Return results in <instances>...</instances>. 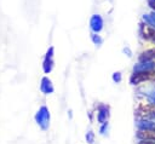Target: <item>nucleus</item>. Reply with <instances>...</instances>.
<instances>
[{"mask_svg": "<svg viewBox=\"0 0 155 144\" xmlns=\"http://www.w3.org/2000/svg\"><path fill=\"white\" fill-rule=\"evenodd\" d=\"M35 120L36 122L41 126L42 129H46L48 127V120H50V114H48V110L46 106H41L40 110L38 111L36 116H35Z\"/></svg>", "mask_w": 155, "mask_h": 144, "instance_id": "f257e3e1", "label": "nucleus"}, {"mask_svg": "<svg viewBox=\"0 0 155 144\" xmlns=\"http://www.w3.org/2000/svg\"><path fill=\"white\" fill-rule=\"evenodd\" d=\"M90 24H91L92 30H94V31H99L103 28V21H102V18L98 15L92 16V18L90 21Z\"/></svg>", "mask_w": 155, "mask_h": 144, "instance_id": "f03ea898", "label": "nucleus"}, {"mask_svg": "<svg viewBox=\"0 0 155 144\" xmlns=\"http://www.w3.org/2000/svg\"><path fill=\"white\" fill-rule=\"evenodd\" d=\"M52 52H53V48L51 47V48L48 50L46 57H45V61H44V70H45V73H48V71H51V69H52V65H53Z\"/></svg>", "mask_w": 155, "mask_h": 144, "instance_id": "7ed1b4c3", "label": "nucleus"}, {"mask_svg": "<svg viewBox=\"0 0 155 144\" xmlns=\"http://www.w3.org/2000/svg\"><path fill=\"white\" fill-rule=\"evenodd\" d=\"M149 77V73L148 71H137L136 74H133V76L131 77V82L133 83V85H136V83H139L140 81H143V80H147Z\"/></svg>", "mask_w": 155, "mask_h": 144, "instance_id": "20e7f679", "label": "nucleus"}, {"mask_svg": "<svg viewBox=\"0 0 155 144\" xmlns=\"http://www.w3.org/2000/svg\"><path fill=\"white\" fill-rule=\"evenodd\" d=\"M40 88H41V91H42L44 93H46V94H48V93H51V92L53 91L52 83H51V81H50L47 77H44V79L41 80V86H40Z\"/></svg>", "mask_w": 155, "mask_h": 144, "instance_id": "39448f33", "label": "nucleus"}, {"mask_svg": "<svg viewBox=\"0 0 155 144\" xmlns=\"http://www.w3.org/2000/svg\"><path fill=\"white\" fill-rule=\"evenodd\" d=\"M143 30H144V38L155 44V29L149 28V27H144Z\"/></svg>", "mask_w": 155, "mask_h": 144, "instance_id": "423d86ee", "label": "nucleus"}, {"mask_svg": "<svg viewBox=\"0 0 155 144\" xmlns=\"http://www.w3.org/2000/svg\"><path fill=\"white\" fill-rule=\"evenodd\" d=\"M138 137L145 138V139H155V129H145L140 131L138 133Z\"/></svg>", "mask_w": 155, "mask_h": 144, "instance_id": "0eeeda50", "label": "nucleus"}, {"mask_svg": "<svg viewBox=\"0 0 155 144\" xmlns=\"http://www.w3.org/2000/svg\"><path fill=\"white\" fill-rule=\"evenodd\" d=\"M107 115H108V113H107V106L101 105V106H99V113H98V121L103 123V122L105 121V119H107Z\"/></svg>", "mask_w": 155, "mask_h": 144, "instance_id": "6e6552de", "label": "nucleus"}, {"mask_svg": "<svg viewBox=\"0 0 155 144\" xmlns=\"http://www.w3.org/2000/svg\"><path fill=\"white\" fill-rule=\"evenodd\" d=\"M151 58H155V48L154 50H150V51H147V52H144L140 56V59L142 61H148V59H151Z\"/></svg>", "mask_w": 155, "mask_h": 144, "instance_id": "1a4fd4ad", "label": "nucleus"}, {"mask_svg": "<svg viewBox=\"0 0 155 144\" xmlns=\"http://www.w3.org/2000/svg\"><path fill=\"white\" fill-rule=\"evenodd\" d=\"M92 39H93V41H94V44H97V45H99V44H102V39H101L99 36H96V35H92Z\"/></svg>", "mask_w": 155, "mask_h": 144, "instance_id": "9d476101", "label": "nucleus"}, {"mask_svg": "<svg viewBox=\"0 0 155 144\" xmlns=\"http://www.w3.org/2000/svg\"><path fill=\"white\" fill-rule=\"evenodd\" d=\"M86 138H87L88 143H93V133L92 132H88L87 136H86Z\"/></svg>", "mask_w": 155, "mask_h": 144, "instance_id": "9b49d317", "label": "nucleus"}, {"mask_svg": "<svg viewBox=\"0 0 155 144\" xmlns=\"http://www.w3.org/2000/svg\"><path fill=\"white\" fill-rule=\"evenodd\" d=\"M113 79H114V81H120L121 80V75H120V73H115L114 74V76H113Z\"/></svg>", "mask_w": 155, "mask_h": 144, "instance_id": "f8f14e48", "label": "nucleus"}, {"mask_svg": "<svg viewBox=\"0 0 155 144\" xmlns=\"http://www.w3.org/2000/svg\"><path fill=\"white\" fill-rule=\"evenodd\" d=\"M153 5H154V6H153V7H154V8H155V2H154V4H153Z\"/></svg>", "mask_w": 155, "mask_h": 144, "instance_id": "ddd939ff", "label": "nucleus"}]
</instances>
